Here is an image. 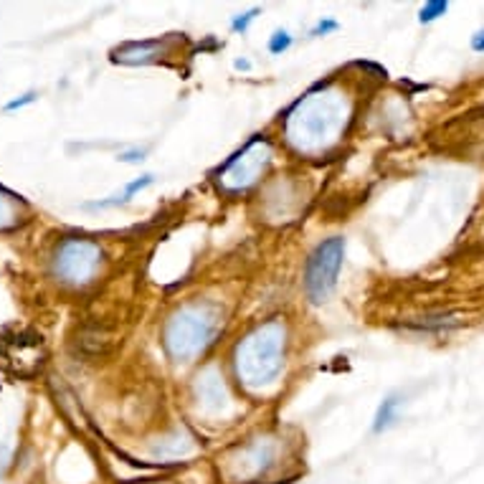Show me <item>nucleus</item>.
<instances>
[{"label": "nucleus", "mask_w": 484, "mask_h": 484, "mask_svg": "<svg viewBox=\"0 0 484 484\" xmlns=\"http://www.w3.org/2000/svg\"><path fill=\"white\" fill-rule=\"evenodd\" d=\"M325 94H320V97H310V100L300 101V112L294 114L292 120H289V127H294V124H300V130H294V132H289L292 137L302 135L297 142L300 145H307V142H325V140H330V137L338 132L340 127V117L335 114V117H330V112H338V104L327 100H322Z\"/></svg>", "instance_id": "obj_5"}, {"label": "nucleus", "mask_w": 484, "mask_h": 484, "mask_svg": "<svg viewBox=\"0 0 484 484\" xmlns=\"http://www.w3.org/2000/svg\"><path fill=\"white\" fill-rule=\"evenodd\" d=\"M447 11H449V3H447V0H431V3H426V5L421 8V13H418V21L421 23L437 21V18L444 16Z\"/></svg>", "instance_id": "obj_8"}, {"label": "nucleus", "mask_w": 484, "mask_h": 484, "mask_svg": "<svg viewBox=\"0 0 484 484\" xmlns=\"http://www.w3.org/2000/svg\"><path fill=\"white\" fill-rule=\"evenodd\" d=\"M330 31H338V21H320L315 28L310 31V36H325L330 34Z\"/></svg>", "instance_id": "obj_13"}, {"label": "nucleus", "mask_w": 484, "mask_h": 484, "mask_svg": "<svg viewBox=\"0 0 484 484\" xmlns=\"http://www.w3.org/2000/svg\"><path fill=\"white\" fill-rule=\"evenodd\" d=\"M398 405H401V398H398V395H388L384 404L378 405L375 421H373V431H375V434H381V431H385V428L394 424Z\"/></svg>", "instance_id": "obj_7"}, {"label": "nucleus", "mask_w": 484, "mask_h": 484, "mask_svg": "<svg viewBox=\"0 0 484 484\" xmlns=\"http://www.w3.org/2000/svg\"><path fill=\"white\" fill-rule=\"evenodd\" d=\"M284 365V327L271 320L237 348L238 378L248 388L271 384Z\"/></svg>", "instance_id": "obj_1"}, {"label": "nucleus", "mask_w": 484, "mask_h": 484, "mask_svg": "<svg viewBox=\"0 0 484 484\" xmlns=\"http://www.w3.org/2000/svg\"><path fill=\"white\" fill-rule=\"evenodd\" d=\"M216 332V317L205 307H185L170 317L165 327V348L175 361L185 363L195 352H201Z\"/></svg>", "instance_id": "obj_2"}, {"label": "nucleus", "mask_w": 484, "mask_h": 484, "mask_svg": "<svg viewBox=\"0 0 484 484\" xmlns=\"http://www.w3.org/2000/svg\"><path fill=\"white\" fill-rule=\"evenodd\" d=\"M101 264V248L100 244H94L89 238H64L54 251V274L64 284H74L81 287L94 279V274Z\"/></svg>", "instance_id": "obj_4"}, {"label": "nucleus", "mask_w": 484, "mask_h": 484, "mask_svg": "<svg viewBox=\"0 0 484 484\" xmlns=\"http://www.w3.org/2000/svg\"><path fill=\"white\" fill-rule=\"evenodd\" d=\"M0 191H3V188H0ZM13 221H16V211H13V205L8 203V198L0 195V231L8 228V226H13Z\"/></svg>", "instance_id": "obj_11"}, {"label": "nucleus", "mask_w": 484, "mask_h": 484, "mask_svg": "<svg viewBox=\"0 0 484 484\" xmlns=\"http://www.w3.org/2000/svg\"><path fill=\"white\" fill-rule=\"evenodd\" d=\"M155 183V175H142V178H137V181L127 183L124 185L122 195H112L110 201H94V203H84V208H89V211H100V208H114V205H124V203L132 201V195L140 191H145Z\"/></svg>", "instance_id": "obj_6"}, {"label": "nucleus", "mask_w": 484, "mask_h": 484, "mask_svg": "<svg viewBox=\"0 0 484 484\" xmlns=\"http://www.w3.org/2000/svg\"><path fill=\"white\" fill-rule=\"evenodd\" d=\"M257 16H259V8L244 13V16H237V18L231 21V31H237V34H247L248 26H251V21H254Z\"/></svg>", "instance_id": "obj_10"}, {"label": "nucleus", "mask_w": 484, "mask_h": 484, "mask_svg": "<svg viewBox=\"0 0 484 484\" xmlns=\"http://www.w3.org/2000/svg\"><path fill=\"white\" fill-rule=\"evenodd\" d=\"M342 259H345V238L340 237L327 238L312 251L304 269V289L315 304L325 302L335 292Z\"/></svg>", "instance_id": "obj_3"}, {"label": "nucleus", "mask_w": 484, "mask_h": 484, "mask_svg": "<svg viewBox=\"0 0 484 484\" xmlns=\"http://www.w3.org/2000/svg\"><path fill=\"white\" fill-rule=\"evenodd\" d=\"M289 46H292V36H289V31H274V36L269 38L271 54H284Z\"/></svg>", "instance_id": "obj_9"}, {"label": "nucleus", "mask_w": 484, "mask_h": 484, "mask_svg": "<svg viewBox=\"0 0 484 484\" xmlns=\"http://www.w3.org/2000/svg\"><path fill=\"white\" fill-rule=\"evenodd\" d=\"M237 68H248V61H237Z\"/></svg>", "instance_id": "obj_16"}, {"label": "nucleus", "mask_w": 484, "mask_h": 484, "mask_svg": "<svg viewBox=\"0 0 484 484\" xmlns=\"http://www.w3.org/2000/svg\"><path fill=\"white\" fill-rule=\"evenodd\" d=\"M36 91H26L23 97H18V100H11L5 107H3V112H16V110H23V107H28V104H34L36 101Z\"/></svg>", "instance_id": "obj_12"}, {"label": "nucleus", "mask_w": 484, "mask_h": 484, "mask_svg": "<svg viewBox=\"0 0 484 484\" xmlns=\"http://www.w3.org/2000/svg\"><path fill=\"white\" fill-rule=\"evenodd\" d=\"M120 160H122V163H142V160H145V150H130V153H122Z\"/></svg>", "instance_id": "obj_14"}, {"label": "nucleus", "mask_w": 484, "mask_h": 484, "mask_svg": "<svg viewBox=\"0 0 484 484\" xmlns=\"http://www.w3.org/2000/svg\"><path fill=\"white\" fill-rule=\"evenodd\" d=\"M472 48H474V51H479V54L484 51V28H482V31H477V34L472 36Z\"/></svg>", "instance_id": "obj_15"}]
</instances>
